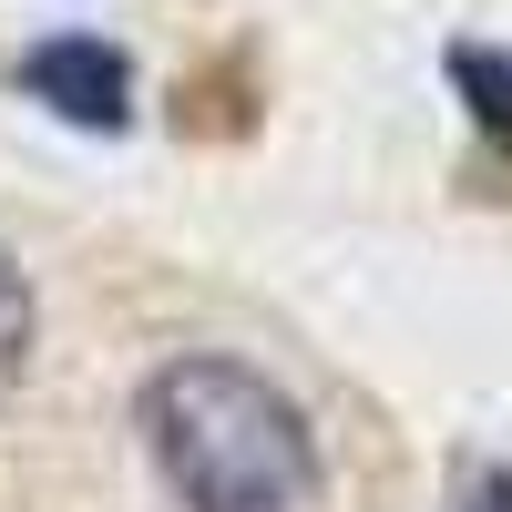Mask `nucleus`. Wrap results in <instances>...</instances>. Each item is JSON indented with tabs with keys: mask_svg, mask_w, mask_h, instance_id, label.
<instances>
[{
	"mask_svg": "<svg viewBox=\"0 0 512 512\" xmlns=\"http://www.w3.org/2000/svg\"><path fill=\"white\" fill-rule=\"evenodd\" d=\"M31 338H41L31 277H21V256L0 246V410H11V400H21V379H31Z\"/></svg>",
	"mask_w": 512,
	"mask_h": 512,
	"instance_id": "20e7f679",
	"label": "nucleus"
},
{
	"mask_svg": "<svg viewBox=\"0 0 512 512\" xmlns=\"http://www.w3.org/2000/svg\"><path fill=\"white\" fill-rule=\"evenodd\" d=\"M11 82H21L41 113L82 123V134H123V123H134V62H123L103 31H52V41H31V52L11 62Z\"/></svg>",
	"mask_w": 512,
	"mask_h": 512,
	"instance_id": "f03ea898",
	"label": "nucleus"
},
{
	"mask_svg": "<svg viewBox=\"0 0 512 512\" xmlns=\"http://www.w3.org/2000/svg\"><path fill=\"white\" fill-rule=\"evenodd\" d=\"M451 82H461V103H472L482 134L512 144V52H492V41H451Z\"/></svg>",
	"mask_w": 512,
	"mask_h": 512,
	"instance_id": "7ed1b4c3",
	"label": "nucleus"
},
{
	"mask_svg": "<svg viewBox=\"0 0 512 512\" xmlns=\"http://www.w3.org/2000/svg\"><path fill=\"white\" fill-rule=\"evenodd\" d=\"M451 512H512V461H482L472 482H461V502Z\"/></svg>",
	"mask_w": 512,
	"mask_h": 512,
	"instance_id": "39448f33",
	"label": "nucleus"
},
{
	"mask_svg": "<svg viewBox=\"0 0 512 512\" xmlns=\"http://www.w3.org/2000/svg\"><path fill=\"white\" fill-rule=\"evenodd\" d=\"M134 451L164 512H318L328 492L308 400L236 349H164L134 379Z\"/></svg>",
	"mask_w": 512,
	"mask_h": 512,
	"instance_id": "f257e3e1",
	"label": "nucleus"
}]
</instances>
